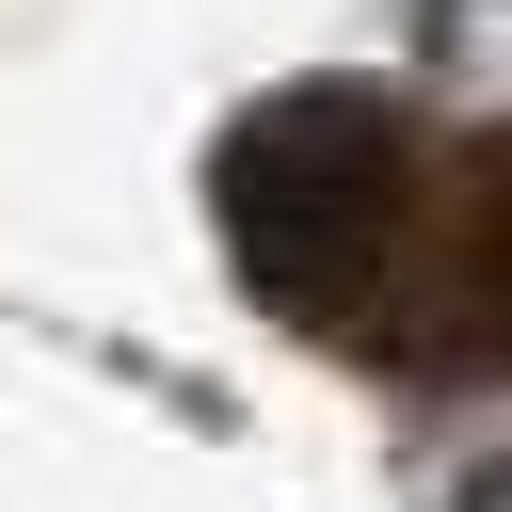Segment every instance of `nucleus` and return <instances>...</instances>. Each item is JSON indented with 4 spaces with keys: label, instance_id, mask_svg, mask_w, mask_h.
<instances>
[{
    "label": "nucleus",
    "instance_id": "f257e3e1",
    "mask_svg": "<svg viewBox=\"0 0 512 512\" xmlns=\"http://www.w3.org/2000/svg\"><path fill=\"white\" fill-rule=\"evenodd\" d=\"M384 192H400V160H384V128L336 112V96H288V112L240 128V160H224V224H240V256H256L288 304H336V272L384 240Z\"/></svg>",
    "mask_w": 512,
    "mask_h": 512
}]
</instances>
